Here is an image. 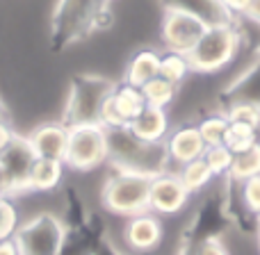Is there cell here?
Returning <instances> with one entry per match:
<instances>
[{
	"mask_svg": "<svg viewBox=\"0 0 260 255\" xmlns=\"http://www.w3.org/2000/svg\"><path fill=\"white\" fill-rule=\"evenodd\" d=\"M18 226H21V221H18V210L14 205L12 196L0 194V242L14 239Z\"/></svg>",
	"mask_w": 260,
	"mask_h": 255,
	"instance_id": "4316f807",
	"label": "cell"
},
{
	"mask_svg": "<svg viewBox=\"0 0 260 255\" xmlns=\"http://www.w3.org/2000/svg\"><path fill=\"white\" fill-rule=\"evenodd\" d=\"M192 76V66H189V57L176 50H162L160 53V78L169 80L171 85L180 87L183 82H187V78Z\"/></svg>",
	"mask_w": 260,
	"mask_h": 255,
	"instance_id": "7402d4cb",
	"label": "cell"
},
{
	"mask_svg": "<svg viewBox=\"0 0 260 255\" xmlns=\"http://www.w3.org/2000/svg\"><path fill=\"white\" fill-rule=\"evenodd\" d=\"M114 85L117 82L108 80L103 76H89V73L76 76L71 82V89H69V100L67 107H64L62 123L67 128L99 123L101 110L112 94Z\"/></svg>",
	"mask_w": 260,
	"mask_h": 255,
	"instance_id": "5b68a950",
	"label": "cell"
},
{
	"mask_svg": "<svg viewBox=\"0 0 260 255\" xmlns=\"http://www.w3.org/2000/svg\"><path fill=\"white\" fill-rule=\"evenodd\" d=\"M37 160L27 137H18L9 143V148L0 155V183H3V194L27 192V175H30L32 162Z\"/></svg>",
	"mask_w": 260,
	"mask_h": 255,
	"instance_id": "30bf717a",
	"label": "cell"
},
{
	"mask_svg": "<svg viewBox=\"0 0 260 255\" xmlns=\"http://www.w3.org/2000/svg\"><path fill=\"white\" fill-rule=\"evenodd\" d=\"M224 98H226V105L247 103V105L260 107V50L256 53V57L242 68V73L235 76L226 85Z\"/></svg>",
	"mask_w": 260,
	"mask_h": 255,
	"instance_id": "9a60e30c",
	"label": "cell"
},
{
	"mask_svg": "<svg viewBox=\"0 0 260 255\" xmlns=\"http://www.w3.org/2000/svg\"><path fill=\"white\" fill-rule=\"evenodd\" d=\"M238 187V196H240V205L247 214H251L253 219H260V175L251 180L235 185Z\"/></svg>",
	"mask_w": 260,
	"mask_h": 255,
	"instance_id": "83f0119b",
	"label": "cell"
},
{
	"mask_svg": "<svg viewBox=\"0 0 260 255\" xmlns=\"http://www.w3.org/2000/svg\"><path fill=\"white\" fill-rule=\"evenodd\" d=\"M112 9L108 0H57L53 14V39L69 46L85 39L91 32L110 27Z\"/></svg>",
	"mask_w": 260,
	"mask_h": 255,
	"instance_id": "7a4b0ae2",
	"label": "cell"
},
{
	"mask_svg": "<svg viewBox=\"0 0 260 255\" xmlns=\"http://www.w3.org/2000/svg\"><path fill=\"white\" fill-rule=\"evenodd\" d=\"M260 175V141L253 143L247 151H240L233 155V164H231L229 180L233 185H240L244 180H251Z\"/></svg>",
	"mask_w": 260,
	"mask_h": 255,
	"instance_id": "ffe728a7",
	"label": "cell"
},
{
	"mask_svg": "<svg viewBox=\"0 0 260 255\" xmlns=\"http://www.w3.org/2000/svg\"><path fill=\"white\" fill-rule=\"evenodd\" d=\"M12 242L18 255H62L67 244V226L59 216L41 212L18 226Z\"/></svg>",
	"mask_w": 260,
	"mask_h": 255,
	"instance_id": "8992f818",
	"label": "cell"
},
{
	"mask_svg": "<svg viewBox=\"0 0 260 255\" xmlns=\"http://www.w3.org/2000/svg\"><path fill=\"white\" fill-rule=\"evenodd\" d=\"M0 194H3V183H0Z\"/></svg>",
	"mask_w": 260,
	"mask_h": 255,
	"instance_id": "74e56055",
	"label": "cell"
},
{
	"mask_svg": "<svg viewBox=\"0 0 260 255\" xmlns=\"http://www.w3.org/2000/svg\"><path fill=\"white\" fill-rule=\"evenodd\" d=\"M176 173H178L180 183L187 187V192L192 194V196L194 194L206 192V189L215 183V175H212V171L208 169V164H206L203 157L201 160L189 162V164H185V166H180V169H176Z\"/></svg>",
	"mask_w": 260,
	"mask_h": 255,
	"instance_id": "44dd1931",
	"label": "cell"
},
{
	"mask_svg": "<svg viewBox=\"0 0 260 255\" xmlns=\"http://www.w3.org/2000/svg\"><path fill=\"white\" fill-rule=\"evenodd\" d=\"M123 242L133 253L146 255L160 248L165 242V224L162 216L153 214V212H142L126 219L123 224Z\"/></svg>",
	"mask_w": 260,
	"mask_h": 255,
	"instance_id": "7c38bea8",
	"label": "cell"
},
{
	"mask_svg": "<svg viewBox=\"0 0 260 255\" xmlns=\"http://www.w3.org/2000/svg\"><path fill=\"white\" fill-rule=\"evenodd\" d=\"M108 162V130L101 123L69 128L64 166L73 171H94Z\"/></svg>",
	"mask_w": 260,
	"mask_h": 255,
	"instance_id": "52a82bcc",
	"label": "cell"
},
{
	"mask_svg": "<svg viewBox=\"0 0 260 255\" xmlns=\"http://www.w3.org/2000/svg\"><path fill=\"white\" fill-rule=\"evenodd\" d=\"M165 9H180L192 16L201 18L206 25H221V23H231L233 18L224 9L221 0H162Z\"/></svg>",
	"mask_w": 260,
	"mask_h": 255,
	"instance_id": "ac0fdd59",
	"label": "cell"
},
{
	"mask_svg": "<svg viewBox=\"0 0 260 255\" xmlns=\"http://www.w3.org/2000/svg\"><path fill=\"white\" fill-rule=\"evenodd\" d=\"M224 114L229 117V121H238V123H247V126L260 128V107H256V105L231 103V105H226Z\"/></svg>",
	"mask_w": 260,
	"mask_h": 255,
	"instance_id": "f1b7e54d",
	"label": "cell"
},
{
	"mask_svg": "<svg viewBox=\"0 0 260 255\" xmlns=\"http://www.w3.org/2000/svg\"><path fill=\"white\" fill-rule=\"evenodd\" d=\"M0 255H18L12 239H9V242H0Z\"/></svg>",
	"mask_w": 260,
	"mask_h": 255,
	"instance_id": "836d02e7",
	"label": "cell"
},
{
	"mask_svg": "<svg viewBox=\"0 0 260 255\" xmlns=\"http://www.w3.org/2000/svg\"><path fill=\"white\" fill-rule=\"evenodd\" d=\"M206 30H208L206 23L187 12L165 9V14H162L160 37L162 44H165V50H176V53L189 55Z\"/></svg>",
	"mask_w": 260,
	"mask_h": 255,
	"instance_id": "ba28073f",
	"label": "cell"
},
{
	"mask_svg": "<svg viewBox=\"0 0 260 255\" xmlns=\"http://www.w3.org/2000/svg\"><path fill=\"white\" fill-rule=\"evenodd\" d=\"M108 162L112 164V169L135 171L148 178L171 169L165 143L144 141L135 137L130 128L108 130Z\"/></svg>",
	"mask_w": 260,
	"mask_h": 255,
	"instance_id": "6da1fadb",
	"label": "cell"
},
{
	"mask_svg": "<svg viewBox=\"0 0 260 255\" xmlns=\"http://www.w3.org/2000/svg\"><path fill=\"white\" fill-rule=\"evenodd\" d=\"M256 244H258V253H260V219L256 221Z\"/></svg>",
	"mask_w": 260,
	"mask_h": 255,
	"instance_id": "d590c367",
	"label": "cell"
},
{
	"mask_svg": "<svg viewBox=\"0 0 260 255\" xmlns=\"http://www.w3.org/2000/svg\"><path fill=\"white\" fill-rule=\"evenodd\" d=\"M178 89L180 87L171 85L169 80L165 78H153L148 80L146 85L142 87V94H144V100H146L148 107H160V110H169V105L176 100L178 96Z\"/></svg>",
	"mask_w": 260,
	"mask_h": 255,
	"instance_id": "cb8c5ba5",
	"label": "cell"
},
{
	"mask_svg": "<svg viewBox=\"0 0 260 255\" xmlns=\"http://www.w3.org/2000/svg\"><path fill=\"white\" fill-rule=\"evenodd\" d=\"M14 139H16V132H14L12 123H9L7 119H0V155L7 151Z\"/></svg>",
	"mask_w": 260,
	"mask_h": 255,
	"instance_id": "1f68e13d",
	"label": "cell"
},
{
	"mask_svg": "<svg viewBox=\"0 0 260 255\" xmlns=\"http://www.w3.org/2000/svg\"><path fill=\"white\" fill-rule=\"evenodd\" d=\"M192 255H233V251L224 242L221 235H212V237H203L199 242H194Z\"/></svg>",
	"mask_w": 260,
	"mask_h": 255,
	"instance_id": "f546056e",
	"label": "cell"
},
{
	"mask_svg": "<svg viewBox=\"0 0 260 255\" xmlns=\"http://www.w3.org/2000/svg\"><path fill=\"white\" fill-rule=\"evenodd\" d=\"M229 123L231 121H229V117L224 114V110H221V112H210V114H206V117L199 119V121H197V130H199V134H201L206 148L226 143Z\"/></svg>",
	"mask_w": 260,
	"mask_h": 255,
	"instance_id": "603a6c76",
	"label": "cell"
},
{
	"mask_svg": "<svg viewBox=\"0 0 260 255\" xmlns=\"http://www.w3.org/2000/svg\"><path fill=\"white\" fill-rule=\"evenodd\" d=\"M244 18H247L249 23H253L256 27H260V0H253L251 7H249V12L244 14Z\"/></svg>",
	"mask_w": 260,
	"mask_h": 255,
	"instance_id": "d6a6232c",
	"label": "cell"
},
{
	"mask_svg": "<svg viewBox=\"0 0 260 255\" xmlns=\"http://www.w3.org/2000/svg\"><path fill=\"white\" fill-rule=\"evenodd\" d=\"M165 146L167 155H169V164H174L176 169H180V166L189 164L194 160H201L203 153H206V143L199 134L197 123H183V126L171 128Z\"/></svg>",
	"mask_w": 260,
	"mask_h": 255,
	"instance_id": "4fadbf2b",
	"label": "cell"
},
{
	"mask_svg": "<svg viewBox=\"0 0 260 255\" xmlns=\"http://www.w3.org/2000/svg\"><path fill=\"white\" fill-rule=\"evenodd\" d=\"M258 141H260V128L247 126V123H238V121H231L229 123L226 146H229L233 153L247 151V148H251L253 143H258Z\"/></svg>",
	"mask_w": 260,
	"mask_h": 255,
	"instance_id": "d4e9b609",
	"label": "cell"
},
{
	"mask_svg": "<svg viewBox=\"0 0 260 255\" xmlns=\"http://www.w3.org/2000/svg\"><path fill=\"white\" fill-rule=\"evenodd\" d=\"M233 155H235V153L231 151L226 143H221V146H210V148H206V153H203V160H206L208 169L212 171L215 180L229 178L231 164H233Z\"/></svg>",
	"mask_w": 260,
	"mask_h": 255,
	"instance_id": "484cf974",
	"label": "cell"
},
{
	"mask_svg": "<svg viewBox=\"0 0 260 255\" xmlns=\"http://www.w3.org/2000/svg\"><path fill=\"white\" fill-rule=\"evenodd\" d=\"M146 107V100L139 87L126 85V82H117L110 94V98L105 100L103 110H101L99 123L105 130L114 128H128L135 119L142 114V110Z\"/></svg>",
	"mask_w": 260,
	"mask_h": 255,
	"instance_id": "8fae6325",
	"label": "cell"
},
{
	"mask_svg": "<svg viewBox=\"0 0 260 255\" xmlns=\"http://www.w3.org/2000/svg\"><path fill=\"white\" fill-rule=\"evenodd\" d=\"M192 201V194L180 183L176 171H162L153 175L148 187V212L157 216H176Z\"/></svg>",
	"mask_w": 260,
	"mask_h": 255,
	"instance_id": "9c48e42d",
	"label": "cell"
},
{
	"mask_svg": "<svg viewBox=\"0 0 260 255\" xmlns=\"http://www.w3.org/2000/svg\"><path fill=\"white\" fill-rule=\"evenodd\" d=\"M157 76H160V50L142 48L128 59L126 73H123L121 82L142 89L148 80H153V78H157Z\"/></svg>",
	"mask_w": 260,
	"mask_h": 255,
	"instance_id": "e0dca14e",
	"label": "cell"
},
{
	"mask_svg": "<svg viewBox=\"0 0 260 255\" xmlns=\"http://www.w3.org/2000/svg\"><path fill=\"white\" fill-rule=\"evenodd\" d=\"M27 141H30L37 157L64 162V153H67V141H69V128L64 126L62 121L41 123V126H37L32 130Z\"/></svg>",
	"mask_w": 260,
	"mask_h": 255,
	"instance_id": "5bb4252c",
	"label": "cell"
},
{
	"mask_svg": "<svg viewBox=\"0 0 260 255\" xmlns=\"http://www.w3.org/2000/svg\"><path fill=\"white\" fill-rule=\"evenodd\" d=\"M0 119H7V114H5V107H3V103H0Z\"/></svg>",
	"mask_w": 260,
	"mask_h": 255,
	"instance_id": "8d00e7d4",
	"label": "cell"
},
{
	"mask_svg": "<svg viewBox=\"0 0 260 255\" xmlns=\"http://www.w3.org/2000/svg\"><path fill=\"white\" fill-rule=\"evenodd\" d=\"M244 46V32L240 21L221 23V25H208L199 44L187 55L192 73L199 76H212L224 71L229 64L238 59Z\"/></svg>",
	"mask_w": 260,
	"mask_h": 255,
	"instance_id": "3957f363",
	"label": "cell"
},
{
	"mask_svg": "<svg viewBox=\"0 0 260 255\" xmlns=\"http://www.w3.org/2000/svg\"><path fill=\"white\" fill-rule=\"evenodd\" d=\"M251 3H253V0H221L224 9L229 12V16L233 18V21H240V18H244V14L249 12Z\"/></svg>",
	"mask_w": 260,
	"mask_h": 255,
	"instance_id": "4dcf8cb0",
	"label": "cell"
},
{
	"mask_svg": "<svg viewBox=\"0 0 260 255\" xmlns=\"http://www.w3.org/2000/svg\"><path fill=\"white\" fill-rule=\"evenodd\" d=\"M176 255H192V244H189V242H183Z\"/></svg>",
	"mask_w": 260,
	"mask_h": 255,
	"instance_id": "e575fe53",
	"label": "cell"
},
{
	"mask_svg": "<svg viewBox=\"0 0 260 255\" xmlns=\"http://www.w3.org/2000/svg\"><path fill=\"white\" fill-rule=\"evenodd\" d=\"M64 162L37 157L27 175V192H53L64 178Z\"/></svg>",
	"mask_w": 260,
	"mask_h": 255,
	"instance_id": "d6986e66",
	"label": "cell"
},
{
	"mask_svg": "<svg viewBox=\"0 0 260 255\" xmlns=\"http://www.w3.org/2000/svg\"><path fill=\"white\" fill-rule=\"evenodd\" d=\"M148 187L151 178L135 171L112 169L101 189V203L108 212L123 219L148 212Z\"/></svg>",
	"mask_w": 260,
	"mask_h": 255,
	"instance_id": "277c9868",
	"label": "cell"
},
{
	"mask_svg": "<svg viewBox=\"0 0 260 255\" xmlns=\"http://www.w3.org/2000/svg\"><path fill=\"white\" fill-rule=\"evenodd\" d=\"M130 132L135 137L144 139L148 143H165L167 137L171 132V117H169V110H160V107H144L142 114L130 123Z\"/></svg>",
	"mask_w": 260,
	"mask_h": 255,
	"instance_id": "2e32d148",
	"label": "cell"
}]
</instances>
